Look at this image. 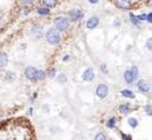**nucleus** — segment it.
<instances>
[{
	"mask_svg": "<svg viewBox=\"0 0 152 140\" xmlns=\"http://www.w3.org/2000/svg\"><path fill=\"white\" fill-rule=\"evenodd\" d=\"M46 40H47V42L49 44L55 46V44H59L60 43V41H61V35H60V33L55 28H50L46 33Z\"/></svg>",
	"mask_w": 152,
	"mask_h": 140,
	"instance_id": "nucleus-1",
	"label": "nucleus"
},
{
	"mask_svg": "<svg viewBox=\"0 0 152 140\" xmlns=\"http://www.w3.org/2000/svg\"><path fill=\"white\" fill-rule=\"evenodd\" d=\"M54 26L57 32H66L69 27V20L64 16H57L54 20Z\"/></svg>",
	"mask_w": 152,
	"mask_h": 140,
	"instance_id": "nucleus-2",
	"label": "nucleus"
},
{
	"mask_svg": "<svg viewBox=\"0 0 152 140\" xmlns=\"http://www.w3.org/2000/svg\"><path fill=\"white\" fill-rule=\"evenodd\" d=\"M38 71H39V70L36 68H34V67H28L25 70V76H26V78L28 81L35 82V81H38Z\"/></svg>",
	"mask_w": 152,
	"mask_h": 140,
	"instance_id": "nucleus-3",
	"label": "nucleus"
},
{
	"mask_svg": "<svg viewBox=\"0 0 152 140\" xmlns=\"http://www.w3.org/2000/svg\"><path fill=\"white\" fill-rule=\"evenodd\" d=\"M109 95V88L108 85L105 84H99L97 88H96V96L101 99H103L105 98L107 96Z\"/></svg>",
	"mask_w": 152,
	"mask_h": 140,
	"instance_id": "nucleus-4",
	"label": "nucleus"
},
{
	"mask_svg": "<svg viewBox=\"0 0 152 140\" xmlns=\"http://www.w3.org/2000/svg\"><path fill=\"white\" fill-rule=\"evenodd\" d=\"M137 89L142 92V94H147L150 91V83L145 79H141L137 83Z\"/></svg>",
	"mask_w": 152,
	"mask_h": 140,
	"instance_id": "nucleus-5",
	"label": "nucleus"
},
{
	"mask_svg": "<svg viewBox=\"0 0 152 140\" xmlns=\"http://www.w3.org/2000/svg\"><path fill=\"white\" fill-rule=\"evenodd\" d=\"M69 18H70L72 21H78L83 18V12L81 9H76V8L72 9L69 12Z\"/></svg>",
	"mask_w": 152,
	"mask_h": 140,
	"instance_id": "nucleus-6",
	"label": "nucleus"
},
{
	"mask_svg": "<svg viewBox=\"0 0 152 140\" xmlns=\"http://www.w3.org/2000/svg\"><path fill=\"white\" fill-rule=\"evenodd\" d=\"M83 81H86V82H91L94 78H95V73H94V70L91 68H88L84 70V73H83V76H82Z\"/></svg>",
	"mask_w": 152,
	"mask_h": 140,
	"instance_id": "nucleus-7",
	"label": "nucleus"
},
{
	"mask_svg": "<svg viewBox=\"0 0 152 140\" xmlns=\"http://www.w3.org/2000/svg\"><path fill=\"white\" fill-rule=\"evenodd\" d=\"M99 24V19H98V16H91L90 19H88L87 24H86V27L88 29H95Z\"/></svg>",
	"mask_w": 152,
	"mask_h": 140,
	"instance_id": "nucleus-8",
	"label": "nucleus"
},
{
	"mask_svg": "<svg viewBox=\"0 0 152 140\" xmlns=\"http://www.w3.org/2000/svg\"><path fill=\"white\" fill-rule=\"evenodd\" d=\"M116 6L121 9H130L131 8V3L130 0H116Z\"/></svg>",
	"mask_w": 152,
	"mask_h": 140,
	"instance_id": "nucleus-9",
	"label": "nucleus"
},
{
	"mask_svg": "<svg viewBox=\"0 0 152 140\" xmlns=\"http://www.w3.org/2000/svg\"><path fill=\"white\" fill-rule=\"evenodd\" d=\"M42 33H43V27L41 25L36 24V25H34V26L32 27V34L34 35L36 39H39V38L42 36Z\"/></svg>",
	"mask_w": 152,
	"mask_h": 140,
	"instance_id": "nucleus-10",
	"label": "nucleus"
},
{
	"mask_svg": "<svg viewBox=\"0 0 152 140\" xmlns=\"http://www.w3.org/2000/svg\"><path fill=\"white\" fill-rule=\"evenodd\" d=\"M8 63V56L6 52L4 51H0V68H4L6 67Z\"/></svg>",
	"mask_w": 152,
	"mask_h": 140,
	"instance_id": "nucleus-11",
	"label": "nucleus"
},
{
	"mask_svg": "<svg viewBox=\"0 0 152 140\" xmlns=\"http://www.w3.org/2000/svg\"><path fill=\"white\" fill-rule=\"evenodd\" d=\"M118 110H120V112L122 113V114H128V113H130L131 112V109H130V105L129 104H122V105H120V108H118Z\"/></svg>",
	"mask_w": 152,
	"mask_h": 140,
	"instance_id": "nucleus-12",
	"label": "nucleus"
},
{
	"mask_svg": "<svg viewBox=\"0 0 152 140\" xmlns=\"http://www.w3.org/2000/svg\"><path fill=\"white\" fill-rule=\"evenodd\" d=\"M123 76H124V79H125V82H126L128 84H131V83H133V82H134V78H133L132 74L130 73V70H125Z\"/></svg>",
	"mask_w": 152,
	"mask_h": 140,
	"instance_id": "nucleus-13",
	"label": "nucleus"
},
{
	"mask_svg": "<svg viewBox=\"0 0 152 140\" xmlns=\"http://www.w3.org/2000/svg\"><path fill=\"white\" fill-rule=\"evenodd\" d=\"M121 94H122V96L125 97V98H130V99L134 98V94H133L131 90H129V89H124V90H122Z\"/></svg>",
	"mask_w": 152,
	"mask_h": 140,
	"instance_id": "nucleus-14",
	"label": "nucleus"
},
{
	"mask_svg": "<svg viewBox=\"0 0 152 140\" xmlns=\"http://www.w3.org/2000/svg\"><path fill=\"white\" fill-rule=\"evenodd\" d=\"M56 4H57V0H43V5H45L47 8L55 7Z\"/></svg>",
	"mask_w": 152,
	"mask_h": 140,
	"instance_id": "nucleus-15",
	"label": "nucleus"
},
{
	"mask_svg": "<svg viewBox=\"0 0 152 140\" xmlns=\"http://www.w3.org/2000/svg\"><path fill=\"white\" fill-rule=\"evenodd\" d=\"M128 124L130 125V127H132V129H136V127L138 126V120H137L136 118L131 117V118H129V119H128Z\"/></svg>",
	"mask_w": 152,
	"mask_h": 140,
	"instance_id": "nucleus-16",
	"label": "nucleus"
},
{
	"mask_svg": "<svg viewBox=\"0 0 152 140\" xmlns=\"http://www.w3.org/2000/svg\"><path fill=\"white\" fill-rule=\"evenodd\" d=\"M116 124H117V119H116L115 117L110 118V119L107 121V126H108L109 129H115V127H116Z\"/></svg>",
	"mask_w": 152,
	"mask_h": 140,
	"instance_id": "nucleus-17",
	"label": "nucleus"
},
{
	"mask_svg": "<svg viewBox=\"0 0 152 140\" xmlns=\"http://www.w3.org/2000/svg\"><path fill=\"white\" fill-rule=\"evenodd\" d=\"M129 70H130V73L132 74V76H133L134 81H136V79H137V77H138V68H137L136 65H132Z\"/></svg>",
	"mask_w": 152,
	"mask_h": 140,
	"instance_id": "nucleus-18",
	"label": "nucleus"
},
{
	"mask_svg": "<svg viewBox=\"0 0 152 140\" xmlns=\"http://www.w3.org/2000/svg\"><path fill=\"white\" fill-rule=\"evenodd\" d=\"M4 77H5V79H6L7 82H12V81L15 79V75H14L12 71H7V73L4 75Z\"/></svg>",
	"mask_w": 152,
	"mask_h": 140,
	"instance_id": "nucleus-19",
	"label": "nucleus"
},
{
	"mask_svg": "<svg viewBox=\"0 0 152 140\" xmlns=\"http://www.w3.org/2000/svg\"><path fill=\"white\" fill-rule=\"evenodd\" d=\"M38 13L40 15H48V14H50V9L47 7H40V8H38Z\"/></svg>",
	"mask_w": 152,
	"mask_h": 140,
	"instance_id": "nucleus-20",
	"label": "nucleus"
},
{
	"mask_svg": "<svg viewBox=\"0 0 152 140\" xmlns=\"http://www.w3.org/2000/svg\"><path fill=\"white\" fill-rule=\"evenodd\" d=\"M130 21H131L133 25H136V26L139 25V20L137 19V16L134 15V14H132V13H130Z\"/></svg>",
	"mask_w": 152,
	"mask_h": 140,
	"instance_id": "nucleus-21",
	"label": "nucleus"
},
{
	"mask_svg": "<svg viewBox=\"0 0 152 140\" xmlns=\"http://www.w3.org/2000/svg\"><path fill=\"white\" fill-rule=\"evenodd\" d=\"M66 81H67L66 75H63V74L59 75V77H57V82H59L60 84H64V83H66Z\"/></svg>",
	"mask_w": 152,
	"mask_h": 140,
	"instance_id": "nucleus-22",
	"label": "nucleus"
},
{
	"mask_svg": "<svg viewBox=\"0 0 152 140\" xmlns=\"http://www.w3.org/2000/svg\"><path fill=\"white\" fill-rule=\"evenodd\" d=\"M95 140H107V137L103 133H97L95 137Z\"/></svg>",
	"mask_w": 152,
	"mask_h": 140,
	"instance_id": "nucleus-23",
	"label": "nucleus"
},
{
	"mask_svg": "<svg viewBox=\"0 0 152 140\" xmlns=\"http://www.w3.org/2000/svg\"><path fill=\"white\" fill-rule=\"evenodd\" d=\"M145 112L147 116H151L152 114V106H151V104H147L146 106H145Z\"/></svg>",
	"mask_w": 152,
	"mask_h": 140,
	"instance_id": "nucleus-24",
	"label": "nucleus"
},
{
	"mask_svg": "<svg viewBox=\"0 0 152 140\" xmlns=\"http://www.w3.org/2000/svg\"><path fill=\"white\" fill-rule=\"evenodd\" d=\"M55 75H56V70H55V69H50L49 71H48V76H49L50 78H54Z\"/></svg>",
	"mask_w": 152,
	"mask_h": 140,
	"instance_id": "nucleus-25",
	"label": "nucleus"
},
{
	"mask_svg": "<svg viewBox=\"0 0 152 140\" xmlns=\"http://www.w3.org/2000/svg\"><path fill=\"white\" fill-rule=\"evenodd\" d=\"M146 48H147L149 50H151V49H152V39H151V38L146 41Z\"/></svg>",
	"mask_w": 152,
	"mask_h": 140,
	"instance_id": "nucleus-26",
	"label": "nucleus"
},
{
	"mask_svg": "<svg viewBox=\"0 0 152 140\" xmlns=\"http://www.w3.org/2000/svg\"><path fill=\"white\" fill-rule=\"evenodd\" d=\"M101 70H102L103 74H108V73H109V70H108V68H107L105 64H102V65H101Z\"/></svg>",
	"mask_w": 152,
	"mask_h": 140,
	"instance_id": "nucleus-27",
	"label": "nucleus"
},
{
	"mask_svg": "<svg viewBox=\"0 0 152 140\" xmlns=\"http://www.w3.org/2000/svg\"><path fill=\"white\" fill-rule=\"evenodd\" d=\"M20 1H21L24 5H26V6L32 5V4H33V0H20Z\"/></svg>",
	"mask_w": 152,
	"mask_h": 140,
	"instance_id": "nucleus-28",
	"label": "nucleus"
},
{
	"mask_svg": "<svg viewBox=\"0 0 152 140\" xmlns=\"http://www.w3.org/2000/svg\"><path fill=\"white\" fill-rule=\"evenodd\" d=\"M137 19H138L139 21H144V20H146V14H142V15H138V16H137Z\"/></svg>",
	"mask_w": 152,
	"mask_h": 140,
	"instance_id": "nucleus-29",
	"label": "nucleus"
},
{
	"mask_svg": "<svg viewBox=\"0 0 152 140\" xmlns=\"http://www.w3.org/2000/svg\"><path fill=\"white\" fill-rule=\"evenodd\" d=\"M122 138H123V140H131V137L128 134H124V133H122Z\"/></svg>",
	"mask_w": 152,
	"mask_h": 140,
	"instance_id": "nucleus-30",
	"label": "nucleus"
},
{
	"mask_svg": "<svg viewBox=\"0 0 152 140\" xmlns=\"http://www.w3.org/2000/svg\"><path fill=\"white\" fill-rule=\"evenodd\" d=\"M146 20H147L149 22H152V14H151V13L146 14Z\"/></svg>",
	"mask_w": 152,
	"mask_h": 140,
	"instance_id": "nucleus-31",
	"label": "nucleus"
},
{
	"mask_svg": "<svg viewBox=\"0 0 152 140\" xmlns=\"http://www.w3.org/2000/svg\"><path fill=\"white\" fill-rule=\"evenodd\" d=\"M70 60V56L69 55H66L64 57H63V62H67V61H69Z\"/></svg>",
	"mask_w": 152,
	"mask_h": 140,
	"instance_id": "nucleus-32",
	"label": "nucleus"
},
{
	"mask_svg": "<svg viewBox=\"0 0 152 140\" xmlns=\"http://www.w3.org/2000/svg\"><path fill=\"white\" fill-rule=\"evenodd\" d=\"M87 1H89L90 4H97V3H98V0H87Z\"/></svg>",
	"mask_w": 152,
	"mask_h": 140,
	"instance_id": "nucleus-33",
	"label": "nucleus"
},
{
	"mask_svg": "<svg viewBox=\"0 0 152 140\" xmlns=\"http://www.w3.org/2000/svg\"><path fill=\"white\" fill-rule=\"evenodd\" d=\"M32 111H33V109H32V108H30V109H29V110H28V113H29V114H32Z\"/></svg>",
	"mask_w": 152,
	"mask_h": 140,
	"instance_id": "nucleus-34",
	"label": "nucleus"
}]
</instances>
